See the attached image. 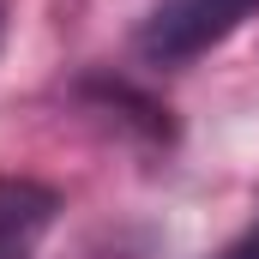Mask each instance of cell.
Returning a JSON list of instances; mask_svg holds the SVG:
<instances>
[{
	"mask_svg": "<svg viewBox=\"0 0 259 259\" xmlns=\"http://www.w3.org/2000/svg\"><path fill=\"white\" fill-rule=\"evenodd\" d=\"M247 18H259V0H157L133 30V49L145 66H193L199 55L223 49Z\"/></svg>",
	"mask_w": 259,
	"mask_h": 259,
	"instance_id": "6da1fadb",
	"label": "cell"
},
{
	"mask_svg": "<svg viewBox=\"0 0 259 259\" xmlns=\"http://www.w3.org/2000/svg\"><path fill=\"white\" fill-rule=\"evenodd\" d=\"M61 217V193L36 175H0V259H36Z\"/></svg>",
	"mask_w": 259,
	"mask_h": 259,
	"instance_id": "7a4b0ae2",
	"label": "cell"
},
{
	"mask_svg": "<svg viewBox=\"0 0 259 259\" xmlns=\"http://www.w3.org/2000/svg\"><path fill=\"white\" fill-rule=\"evenodd\" d=\"M211 259H259V217L235 235V241H229V247H223V253H211Z\"/></svg>",
	"mask_w": 259,
	"mask_h": 259,
	"instance_id": "3957f363",
	"label": "cell"
},
{
	"mask_svg": "<svg viewBox=\"0 0 259 259\" xmlns=\"http://www.w3.org/2000/svg\"><path fill=\"white\" fill-rule=\"evenodd\" d=\"M0 42H6V6H0Z\"/></svg>",
	"mask_w": 259,
	"mask_h": 259,
	"instance_id": "277c9868",
	"label": "cell"
}]
</instances>
